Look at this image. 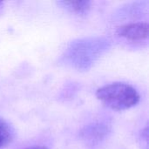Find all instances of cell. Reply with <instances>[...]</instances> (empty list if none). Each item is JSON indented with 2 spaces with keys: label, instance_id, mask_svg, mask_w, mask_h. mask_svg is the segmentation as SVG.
I'll return each instance as SVG.
<instances>
[{
  "label": "cell",
  "instance_id": "obj_1",
  "mask_svg": "<svg viewBox=\"0 0 149 149\" xmlns=\"http://www.w3.org/2000/svg\"><path fill=\"white\" fill-rule=\"evenodd\" d=\"M96 97L104 105L116 111H125L135 107L140 102L138 91L129 84L114 82L100 87Z\"/></svg>",
  "mask_w": 149,
  "mask_h": 149
},
{
  "label": "cell",
  "instance_id": "obj_2",
  "mask_svg": "<svg viewBox=\"0 0 149 149\" xmlns=\"http://www.w3.org/2000/svg\"><path fill=\"white\" fill-rule=\"evenodd\" d=\"M117 34L132 41L144 40L148 37V24L142 22L127 24L118 28Z\"/></svg>",
  "mask_w": 149,
  "mask_h": 149
},
{
  "label": "cell",
  "instance_id": "obj_3",
  "mask_svg": "<svg viewBox=\"0 0 149 149\" xmlns=\"http://www.w3.org/2000/svg\"><path fill=\"white\" fill-rule=\"evenodd\" d=\"M14 138V131L10 124L0 117V149L8 146Z\"/></svg>",
  "mask_w": 149,
  "mask_h": 149
},
{
  "label": "cell",
  "instance_id": "obj_4",
  "mask_svg": "<svg viewBox=\"0 0 149 149\" xmlns=\"http://www.w3.org/2000/svg\"><path fill=\"white\" fill-rule=\"evenodd\" d=\"M58 3L72 12L84 14L89 10L92 3L90 1H61Z\"/></svg>",
  "mask_w": 149,
  "mask_h": 149
},
{
  "label": "cell",
  "instance_id": "obj_5",
  "mask_svg": "<svg viewBox=\"0 0 149 149\" xmlns=\"http://www.w3.org/2000/svg\"><path fill=\"white\" fill-rule=\"evenodd\" d=\"M24 149H49L46 147H44V146H32V147H29V148H26Z\"/></svg>",
  "mask_w": 149,
  "mask_h": 149
}]
</instances>
